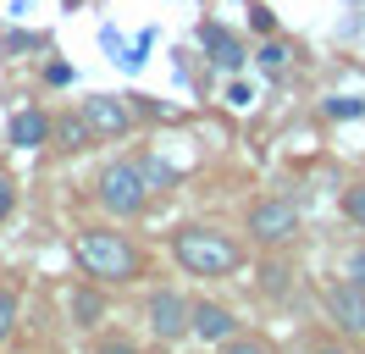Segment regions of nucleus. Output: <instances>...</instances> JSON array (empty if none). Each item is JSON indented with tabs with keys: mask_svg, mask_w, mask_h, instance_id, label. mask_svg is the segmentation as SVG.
Segmentation results:
<instances>
[{
	"mask_svg": "<svg viewBox=\"0 0 365 354\" xmlns=\"http://www.w3.org/2000/svg\"><path fill=\"white\" fill-rule=\"evenodd\" d=\"M310 354H349V343H338V338H321V343H310Z\"/></svg>",
	"mask_w": 365,
	"mask_h": 354,
	"instance_id": "obj_21",
	"label": "nucleus"
},
{
	"mask_svg": "<svg viewBox=\"0 0 365 354\" xmlns=\"http://www.w3.org/2000/svg\"><path fill=\"white\" fill-rule=\"evenodd\" d=\"M321 305H327V321L338 327V338L365 343V288H354L349 277H338V283H327Z\"/></svg>",
	"mask_w": 365,
	"mask_h": 354,
	"instance_id": "obj_6",
	"label": "nucleus"
},
{
	"mask_svg": "<svg viewBox=\"0 0 365 354\" xmlns=\"http://www.w3.org/2000/svg\"><path fill=\"white\" fill-rule=\"evenodd\" d=\"M188 293H178V288H155L150 299H144V321H150V338L155 343H182L188 338Z\"/></svg>",
	"mask_w": 365,
	"mask_h": 354,
	"instance_id": "obj_5",
	"label": "nucleus"
},
{
	"mask_svg": "<svg viewBox=\"0 0 365 354\" xmlns=\"http://www.w3.org/2000/svg\"><path fill=\"white\" fill-rule=\"evenodd\" d=\"M205 50H210V61L222 66V72H238V66H244V39L227 34V28H216V22L205 28Z\"/></svg>",
	"mask_w": 365,
	"mask_h": 354,
	"instance_id": "obj_12",
	"label": "nucleus"
},
{
	"mask_svg": "<svg viewBox=\"0 0 365 354\" xmlns=\"http://www.w3.org/2000/svg\"><path fill=\"white\" fill-rule=\"evenodd\" d=\"M67 310H72V327H83V332H94L100 321H106V288L100 283H83V288H72V299H67Z\"/></svg>",
	"mask_w": 365,
	"mask_h": 354,
	"instance_id": "obj_11",
	"label": "nucleus"
},
{
	"mask_svg": "<svg viewBox=\"0 0 365 354\" xmlns=\"http://www.w3.org/2000/svg\"><path fill=\"white\" fill-rule=\"evenodd\" d=\"M172 255L188 277H205V283H222L232 271H244L250 249L244 238H232L227 227H210V221H194V227H178L172 233Z\"/></svg>",
	"mask_w": 365,
	"mask_h": 354,
	"instance_id": "obj_2",
	"label": "nucleus"
},
{
	"mask_svg": "<svg viewBox=\"0 0 365 354\" xmlns=\"http://www.w3.org/2000/svg\"><path fill=\"white\" fill-rule=\"evenodd\" d=\"M188 332L216 349V343H227L232 332H238V315H232L222 299H194V305H188Z\"/></svg>",
	"mask_w": 365,
	"mask_h": 354,
	"instance_id": "obj_8",
	"label": "nucleus"
},
{
	"mask_svg": "<svg viewBox=\"0 0 365 354\" xmlns=\"http://www.w3.org/2000/svg\"><path fill=\"white\" fill-rule=\"evenodd\" d=\"M50 144L67 150V155L89 150L94 133H89V122H83V111H56V116H50Z\"/></svg>",
	"mask_w": 365,
	"mask_h": 354,
	"instance_id": "obj_10",
	"label": "nucleus"
},
{
	"mask_svg": "<svg viewBox=\"0 0 365 354\" xmlns=\"http://www.w3.org/2000/svg\"><path fill=\"white\" fill-rule=\"evenodd\" d=\"M343 277H349L354 288H365V243H354V249L343 255Z\"/></svg>",
	"mask_w": 365,
	"mask_h": 354,
	"instance_id": "obj_18",
	"label": "nucleus"
},
{
	"mask_svg": "<svg viewBox=\"0 0 365 354\" xmlns=\"http://www.w3.org/2000/svg\"><path fill=\"white\" fill-rule=\"evenodd\" d=\"M11 205H17V183H11V177H0V221L11 216Z\"/></svg>",
	"mask_w": 365,
	"mask_h": 354,
	"instance_id": "obj_19",
	"label": "nucleus"
},
{
	"mask_svg": "<svg viewBox=\"0 0 365 354\" xmlns=\"http://www.w3.org/2000/svg\"><path fill=\"white\" fill-rule=\"evenodd\" d=\"M6 138H11L17 150H45L50 144V111H39V106L11 111V116H6Z\"/></svg>",
	"mask_w": 365,
	"mask_h": 354,
	"instance_id": "obj_9",
	"label": "nucleus"
},
{
	"mask_svg": "<svg viewBox=\"0 0 365 354\" xmlns=\"http://www.w3.org/2000/svg\"><path fill=\"white\" fill-rule=\"evenodd\" d=\"M244 233H250V243H260V249H282V243L299 238V205L288 194H266L250 205V216H244Z\"/></svg>",
	"mask_w": 365,
	"mask_h": 354,
	"instance_id": "obj_4",
	"label": "nucleus"
},
{
	"mask_svg": "<svg viewBox=\"0 0 365 354\" xmlns=\"http://www.w3.org/2000/svg\"><path fill=\"white\" fill-rule=\"evenodd\" d=\"M338 211H343V221H349V227H360V233H365V177H360V183H349V188H343Z\"/></svg>",
	"mask_w": 365,
	"mask_h": 354,
	"instance_id": "obj_13",
	"label": "nucleus"
},
{
	"mask_svg": "<svg viewBox=\"0 0 365 354\" xmlns=\"http://www.w3.org/2000/svg\"><path fill=\"white\" fill-rule=\"evenodd\" d=\"M94 194H100V205H106L116 221H133V216H144V205H150V183L138 172V161H106L100 177H94Z\"/></svg>",
	"mask_w": 365,
	"mask_h": 354,
	"instance_id": "obj_3",
	"label": "nucleus"
},
{
	"mask_svg": "<svg viewBox=\"0 0 365 354\" xmlns=\"http://www.w3.org/2000/svg\"><path fill=\"white\" fill-rule=\"evenodd\" d=\"M266 293H282V288H288V271H282V266H266Z\"/></svg>",
	"mask_w": 365,
	"mask_h": 354,
	"instance_id": "obj_20",
	"label": "nucleus"
},
{
	"mask_svg": "<svg viewBox=\"0 0 365 354\" xmlns=\"http://www.w3.org/2000/svg\"><path fill=\"white\" fill-rule=\"evenodd\" d=\"M72 261L100 288H122V283H138V277H144V249H138L128 233H111V227L72 233Z\"/></svg>",
	"mask_w": 365,
	"mask_h": 354,
	"instance_id": "obj_1",
	"label": "nucleus"
},
{
	"mask_svg": "<svg viewBox=\"0 0 365 354\" xmlns=\"http://www.w3.org/2000/svg\"><path fill=\"white\" fill-rule=\"evenodd\" d=\"M83 122H89L94 138H128L133 133V111H128V100L122 94H94V100H83Z\"/></svg>",
	"mask_w": 365,
	"mask_h": 354,
	"instance_id": "obj_7",
	"label": "nucleus"
},
{
	"mask_svg": "<svg viewBox=\"0 0 365 354\" xmlns=\"http://www.w3.org/2000/svg\"><path fill=\"white\" fill-rule=\"evenodd\" d=\"M216 354H272V343L255 338V332H232L227 343H216Z\"/></svg>",
	"mask_w": 365,
	"mask_h": 354,
	"instance_id": "obj_15",
	"label": "nucleus"
},
{
	"mask_svg": "<svg viewBox=\"0 0 365 354\" xmlns=\"http://www.w3.org/2000/svg\"><path fill=\"white\" fill-rule=\"evenodd\" d=\"M17 315H23V293L11 283H0V343L11 338V327H17Z\"/></svg>",
	"mask_w": 365,
	"mask_h": 354,
	"instance_id": "obj_14",
	"label": "nucleus"
},
{
	"mask_svg": "<svg viewBox=\"0 0 365 354\" xmlns=\"http://www.w3.org/2000/svg\"><path fill=\"white\" fill-rule=\"evenodd\" d=\"M89 354H138V343H133V338H122V332H106V338H94Z\"/></svg>",
	"mask_w": 365,
	"mask_h": 354,
	"instance_id": "obj_17",
	"label": "nucleus"
},
{
	"mask_svg": "<svg viewBox=\"0 0 365 354\" xmlns=\"http://www.w3.org/2000/svg\"><path fill=\"white\" fill-rule=\"evenodd\" d=\"M255 61H260V72H282V66H288V44H260V50H255Z\"/></svg>",
	"mask_w": 365,
	"mask_h": 354,
	"instance_id": "obj_16",
	"label": "nucleus"
}]
</instances>
